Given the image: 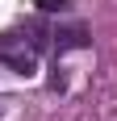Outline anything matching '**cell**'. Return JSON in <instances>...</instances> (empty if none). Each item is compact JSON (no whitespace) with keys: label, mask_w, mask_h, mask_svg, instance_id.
I'll list each match as a JSON object with an SVG mask.
<instances>
[{"label":"cell","mask_w":117,"mask_h":121,"mask_svg":"<svg viewBox=\"0 0 117 121\" xmlns=\"http://www.w3.org/2000/svg\"><path fill=\"white\" fill-rule=\"evenodd\" d=\"M0 63L17 75H34L38 71V38L25 42L21 34H4L0 38Z\"/></svg>","instance_id":"6da1fadb"},{"label":"cell","mask_w":117,"mask_h":121,"mask_svg":"<svg viewBox=\"0 0 117 121\" xmlns=\"http://www.w3.org/2000/svg\"><path fill=\"white\" fill-rule=\"evenodd\" d=\"M38 9H42V13H67L71 0H38Z\"/></svg>","instance_id":"7a4b0ae2"}]
</instances>
